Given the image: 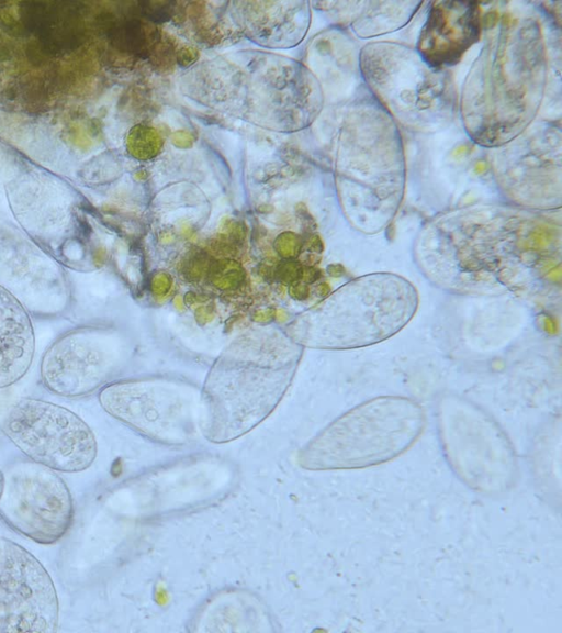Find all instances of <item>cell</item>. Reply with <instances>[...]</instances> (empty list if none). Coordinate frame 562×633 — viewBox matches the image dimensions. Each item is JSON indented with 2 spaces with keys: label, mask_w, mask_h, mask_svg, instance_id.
<instances>
[{
  "label": "cell",
  "mask_w": 562,
  "mask_h": 633,
  "mask_svg": "<svg viewBox=\"0 0 562 633\" xmlns=\"http://www.w3.org/2000/svg\"><path fill=\"white\" fill-rule=\"evenodd\" d=\"M418 304L415 287L390 273L358 277L324 300L308 318V336L323 347L347 349L382 342L401 331Z\"/></svg>",
  "instance_id": "cell-1"
},
{
  "label": "cell",
  "mask_w": 562,
  "mask_h": 633,
  "mask_svg": "<svg viewBox=\"0 0 562 633\" xmlns=\"http://www.w3.org/2000/svg\"><path fill=\"white\" fill-rule=\"evenodd\" d=\"M423 410L412 400L383 397L341 415L299 454L311 470L380 464L405 451L419 435Z\"/></svg>",
  "instance_id": "cell-2"
},
{
  "label": "cell",
  "mask_w": 562,
  "mask_h": 633,
  "mask_svg": "<svg viewBox=\"0 0 562 633\" xmlns=\"http://www.w3.org/2000/svg\"><path fill=\"white\" fill-rule=\"evenodd\" d=\"M1 429L24 455L56 471H82L97 457V441L86 422L49 401L18 400L5 414Z\"/></svg>",
  "instance_id": "cell-3"
},
{
  "label": "cell",
  "mask_w": 562,
  "mask_h": 633,
  "mask_svg": "<svg viewBox=\"0 0 562 633\" xmlns=\"http://www.w3.org/2000/svg\"><path fill=\"white\" fill-rule=\"evenodd\" d=\"M70 491L55 470L19 463L3 474L0 518L14 531L40 544L60 540L71 525Z\"/></svg>",
  "instance_id": "cell-4"
},
{
  "label": "cell",
  "mask_w": 562,
  "mask_h": 633,
  "mask_svg": "<svg viewBox=\"0 0 562 633\" xmlns=\"http://www.w3.org/2000/svg\"><path fill=\"white\" fill-rule=\"evenodd\" d=\"M58 620V598L45 567L24 547L0 536V633H52Z\"/></svg>",
  "instance_id": "cell-5"
},
{
  "label": "cell",
  "mask_w": 562,
  "mask_h": 633,
  "mask_svg": "<svg viewBox=\"0 0 562 633\" xmlns=\"http://www.w3.org/2000/svg\"><path fill=\"white\" fill-rule=\"evenodd\" d=\"M110 344L104 332L76 327L56 338L41 362V378L53 393L79 397L95 390L111 371Z\"/></svg>",
  "instance_id": "cell-6"
},
{
  "label": "cell",
  "mask_w": 562,
  "mask_h": 633,
  "mask_svg": "<svg viewBox=\"0 0 562 633\" xmlns=\"http://www.w3.org/2000/svg\"><path fill=\"white\" fill-rule=\"evenodd\" d=\"M0 287L34 316L58 315L70 301V286L60 264L24 248L0 247Z\"/></svg>",
  "instance_id": "cell-7"
},
{
  "label": "cell",
  "mask_w": 562,
  "mask_h": 633,
  "mask_svg": "<svg viewBox=\"0 0 562 633\" xmlns=\"http://www.w3.org/2000/svg\"><path fill=\"white\" fill-rule=\"evenodd\" d=\"M101 406L116 419L160 442L178 444L190 434L186 413L176 398L157 397L138 384H113L99 395Z\"/></svg>",
  "instance_id": "cell-8"
},
{
  "label": "cell",
  "mask_w": 562,
  "mask_h": 633,
  "mask_svg": "<svg viewBox=\"0 0 562 633\" xmlns=\"http://www.w3.org/2000/svg\"><path fill=\"white\" fill-rule=\"evenodd\" d=\"M480 11L474 2H434L420 31L417 51L431 68L451 66L480 37Z\"/></svg>",
  "instance_id": "cell-9"
},
{
  "label": "cell",
  "mask_w": 562,
  "mask_h": 633,
  "mask_svg": "<svg viewBox=\"0 0 562 633\" xmlns=\"http://www.w3.org/2000/svg\"><path fill=\"white\" fill-rule=\"evenodd\" d=\"M34 351L30 313L0 287V389L15 384L27 373Z\"/></svg>",
  "instance_id": "cell-10"
},
{
  "label": "cell",
  "mask_w": 562,
  "mask_h": 633,
  "mask_svg": "<svg viewBox=\"0 0 562 633\" xmlns=\"http://www.w3.org/2000/svg\"><path fill=\"white\" fill-rule=\"evenodd\" d=\"M24 24L52 51L72 48L83 36L81 4L77 2H24Z\"/></svg>",
  "instance_id": "cell-11"
},
{
  "label": "cell",
  "mask_w": 562,
  "mask_h": 633,
  "mask_svg": "<svg viewBox=\"0 0 562 633\" xmlns=\"http://www.w3.org/2000/svg\"><path fill=\"white\" fill-rule=\"evenodd\" d=\"M111 43L119 49L145 56L146 34L137 20L114 21L108 31Z\"/></svg>",
  "instance_id": "cell-12"
},
{
  "label": "cell",
  "mask_w": 562,
  "mask_h": 633,
  "mask_svg": "<svg viewBox=\"0 0 562 633\" xmlns=\"http://www.w3.org/2000/svg\"><path fill=\"white\" fill-rule=\"evenodd\" d=\"M207 271L211 281L221 289H234L243 282L245 277L241 266L232 260L213 263Z\"/></svg>",
  "instance_id": "cell-13"
},
{
  "label": "cell",
  "mask_w": 562,
  "mask_h": 633,
  "mask_svg": "<svg viewBox=\"0 0 562 633\" xmlns=\"http://www.w3.org/2000/svg\"><path fill=\"white\" fill-rule=\"evenodd\" d=\"M304 269L296 262H285L279 264L274 269V277L284 282H295L303 277Z\"/></svg>",
  "instance_id": "cell-14"
},
{
  "label": "cell",
  "mask_w": 562,
  "mask_h": 633,
  "mask_svg": "<svg viewBox=\"0 0 562 633\" xmlns=\"http://www.w3.org/2000/svg\"><path fill=\"white\" fill-rule=\"evenodd\" d=\"M276 248L283 257H294L300 249V240L291 233L283 234L279 237L278 243L276 242Z\"/></svg>",
  "instance_id": "cell-15"
},
{
  "label": "cell",
  "mask_w": 562,
  "mask_h": 633,
  "mask_svg": "<svg viewBox=\"0 0 562 633\" xmlns=\"http://www.w3.org/2000/svg\"><path fill=\"white\" fill-rule=\"evenodd\" d=\"M171 286V278L165 273L157 274L151 280V289L156 295H165Z\"/></svg>",
  "instance_id": "cell-16"
},
{
  "label": "cell",
  "mask_w": 562,
  "mask_h": 633,
  "mask_svg": "<svg viewBox=\"0 0 562 633\" xmlns=\"http://www.w3.org/2000/svg\"><path fill=\"white\" fill-rule=\"evenodd\" d=\"M290 293L297 300H303L308 296V287L305 282L299 280L291 285Z\"/></svg>",
  "instance_id": "cell-17"
},
{
  "label": "cell",
  "mask_w": 562,
  "mask_h": 633,
  "mask_svg": "<svg viewBox=\"0 0 562 633\" xmlns=\"http://www.w3.org/2000/svg\"><path fill=\"white\" fill-rule=\"evenodd\" d=\"M2 486H3V473L0 470V495L2 491Z\"/></svg>",
  "instance_id": "cell-18"
}]
</instances>
